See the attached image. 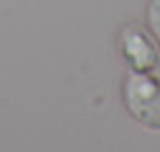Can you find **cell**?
Wrapping results in <instances>:
<instances>
[{"label": "cell", "mask_w": 160, "mask_h": 152, "mask_svg": "<svg viewBox=\"0 0 160 152\" xmlns=\"http://www.w3.org/2000/svg\"><path fill=\"white\" fill-rule=\"evenodd\" d=\"M155 75H158V77H160V65H158V70H155Z\"/></svg>", "instance_id": "277c9868"}, {"label": "cell", "mask_w": 160, "mask_h": 152, "mask_svg": "<svg viewBox=\"0 0 160 152\" xmlns=\"http://www.w3.org/2000/svg\"><path fill=\"white\" fill-rule=\"evenodd\" d=\"M145 26L160 42V0H147V5H145Z\"/></svg>", "instance_id": "3957f363"}, {"label": "cell", "mask_w": 160, "mask_h": 152, "mask_svg": "<svg viewBox=\"0 0 160 152\" xmlns=\"http://www.w3.org/2000/svg\"><path fill=\"white\" fill-rule=\"evenodd\" d=\"M122 103L129 119L160 134V77L155 72H129L122 80Z\"/></svg>", "instance_id": "6da1fadb"}, {"label": "cell", "mask_w": 160, "mask_h": 152, "mask_svg": "<svg viewBox=\"0 0 160 152\" xmlns=\"http://www.w3.org/2000/svg\"><path fill=\"white\" fill-rule=\"evenodd\" d=\"M116 52L129 72H155L160 65V42L145 23L124 21L119 26Z\"/></svg>", "instance_id": "7a4b0ae2"}]
</instances>
